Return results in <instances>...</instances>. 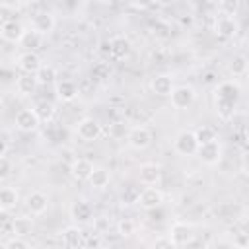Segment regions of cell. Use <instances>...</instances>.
<instances>
[{"label":"cell","instance_id":"cell-1","mask_svg":"<svg viewBox=\"0 0 249 249\" xmlns=\"http://www.w3.org/2000/svg\"><path fill=\"white\" fill-rule=\"evenodd\" d=\"M173 150L181 156H193L196 154L198 150V144H196V138H195V132L191 130H181L175 140H173Z\"/></svg>","mask_w":249,"mask_h":249},{"label":"cell","instance_id":"cell-2","mask_svg":"<svg viewBox=\"0 0 249 249\" xmlns=\"http://www.w3.org/2000/svg\"><path fill=\"white\" fill-rule=\"evenodd\" d=\"M195 239V233H193V228L185 222H175L171 228H169V241L173 243V247H183V245H189L191 241Z\"/></svg>","mask_w":249,"mask_h":249},{"label":"cell","instance_id":"cell-3","mask_svg":"<svg viewBox=\"0 0 249 249\" xmlns=\"http://www.w3.org/2000/svg\"><path fill=\"white\" fill-rule=\"evenodd\" d=\"M239 97H241V89H239V86L237 84H233V82H222V84H218V88H216V101H220V103H228V105H237V101H239Z\"/></svg>","mask_w":249,"mask_h":249},{"label":"cell","instance_id":"cell-4","mask_svg":"<svg viewBox=\"0 0 249 249\" xmlns=\"http://www.w3.org/2000/svg\"><path fill=\"white\" fill-rule=\"evenodd\" d=\"M195 95H196L195 89H193L191 86L183 84V86H175L169 97H171V105H173L175 109H187V107L193 105Z\"/></svg>","mask_w":249,"mask_h":249},{"label":"cell","instance_id":"cell-5","mask_svg":"<svg viewBox=\"0 0 249 249\" xmlns=\"http://www.w3.org/2000/svg\"><path fill=\"white\" fill-rule=\"evenodd\" d=\"M163 200V195L158 187H146L138 196H136V204L144 210H156Z\"/></svg>","mask_w":249,"mask_h":249},{"label":"cell","instance_id":"cell-6","mask_svg":"<svg viewBox=\"0 0 249 249\" xmlns=\"http://www.w3.org/2000/svg\"><path fill=\"white\" fill-rule=\"evenodd\" d=\"M76 132H78V136H80L82 140L91 142V140H97V138H99V134H101V124H99L95 119L86 117V119L78 121Z\"/></svg>","mask_w":249,"mask_h":249},{"label":"cell","instance_id":"cell-7","mask_svg":"<svg viewBox=\"0 0 249 249\" xmlns=\"http://www.w3.org/2000/svg\"><path fill=\"white\" fill-rule=\"evenodd\" d=\"M126 142H128V146L134 148V150H144V148L150 146L152 134H150V130H148L146 126H134V128L128 130Z\"/></svg>","mask_w":249,"mask_h":249},{"label":"cell","instance_id":"cell-8","mask_svg":"<svg viewBox=\"0 0 249 249\" xmlns=\"http://www.w3.org/2000/svg\"><path fill=\"white\" fill-rule=\"evenodd\" d=\"M54 25H56V19H54V16L51 12H37L33 16V19H31V29L37 31L43 37L49 35L54 29Z\"/></svg>","mask_w":249,"mask_h":249},{"label":"cell","instance_id":"cell-9","mask_svg":"<svg viewBox=\"0 0 249 249\" xmlns=\"http://www.w3.org/2000/svg\"><path fill=\"white\" fill-rule=\"evenodd\" d=\"M23 25L18 19H6L0 25V37L8 43H19L21 35H23Z\"/></svg>","mask_w":249,"mask_h":249},{"label":"cell","instance_id":"cell-10","mask_svg":"<svg viewBox=\"0 0 249 249\" xmlns=\"http://www.w3.org/2000/svg\"><path fill=\"white\" fill-rule=\"evenodd\" d=\"M18 66H19V70H21L23 74H33V76H35V74L41 70L43 62H41V58H39L37 53L25 51V53L19 54V58H18Z\"/></svg>","mask_w":249,"mask_h":249},{"label":"cell","instance_id":"cell-11","mask_svg":"<svg viewBox=\"0 0 249 249\" xmlns=\"http://www.w3.org/2000/svg\"><path fill=\"white\" fill-rule=\"evenodd\" d=\"M16 126L21 132H33L39 126V119L33 109H21L16 113Z\"/></svg>","mask_w":249,"mask_h":249},{"label":"cell","instance_id":"cell-12","mask_svg":"<svg viewBox=\"0 0 249 249\" xmlns=\"http://www.w3.org/2000/svg\"><path fill=\"white\" fill-rule=\"evenodd\" d=\"M196 154H198V158H200L206 165H216V163L222 160V146H220V142L216 140V142L198 146Z\"/></svg>","mask_w":249,"mask_h":249},{"label":"cell","instance_id":"cell-13","mask_svg":"<svg viewBox=\"0 0 249 249\" xmlns=\"http://www.w3.org/2000/svg\"><path fill=\"white\" fill-rule=\"evenodd\" d=\"M25 206H27V210L31 214L39 216L49 208V196L43 191H31L27 195V198H25Z\"/></svg>","mask_w":249,"mask_h":249},{"label":"cell","instance_id":"cell-14","mask_svg":"<svg viewBox=\"0 0 249 249\" xmlns=\"http://www.w3.org/2000/svg\"><path fill=\"white\" fill-rule=\"evenodd\" d=\"M150 88H152V91H154L156 95H160V97H169L175 86H173V78H171V76H167V74H158V76L152 78Z\"/></svg>","mask_w":249,"mask_h":249},{"label":"cell","instance_id":"cell-15","mask_svg":"<svg viewBox=\"0 0 249 249\" xmlns=\"http://www.w3.org/2000/svg\"><path fill=\"white\" fill-rule=\"evenodd\" d=\"M91 171H93V163L89 160H86V158H78L70 165V175L76 181H88L89 175H91Z\"/></svg>","mask_w":249,"mask_h":249},{"label":"cell","instance_id":"cell-16","mask_svg":"<svg viewBox=\"0 0 249 249\" xmlns=\"http://www.w3.org/2000/svg\"><path fill=\"white\" fill-rule=\"evenodd\" d=\"M109 43H111V53L109 54L115 60H126L130 56L132 47H130V41L128 39H124V37H113Z\"/></svg>","mask_w":249,"mask_h":249},{"label":"cell","instance_id":"cell-17","mask_svg":"<svg viewBox=\"0 0 249 249\" xmlns=\"http://www.w3.org/2000/svg\"><path fill=\"white\" fill-rule=\"evenodd\" d=\"M214 29H216V33L220 35V37H233L235 33H237V21H235V18L233 16H220L218 19H216V25H214Z\"/></svg>","mask_w":249,"mask_h":249},{"label":"cell","instance_id":"cell-18","mask_svg":"<svg viewBox=\"0 0 249 249\" xmlns=\"http://www.w3.org/2000/svg\"><path fill=\"white\" fill-rule=\"evenodd\" d=\"M138 175H140V181H142L144 185L152 187V185H156V183L160 181V177H161V167L156 165V163H144V165H140Z\"/></svg>","mask_w":249,"mask_h":249},{"label":"cell","instance_id":"cell-19","mask_svg":"<svg viewBox=\"0 0 249 249\" xmlns=\"http://www.w3.org/2000/svg\"><path fill=\"white\" fill-rule=\"evenodd\" d=\"M56 97H58L60 101H64V103L74 101V99L78 97V86H76L74 82H70V80H60V82H56Z\"/></svg>","mask_w":249,"mask_h":249},{"label":"cell","instance_id":"cell-20","mask_svg":"<svg viewBox=\"0 0 249 249\" xmlns=\"http://www.w3.org/2000/svg\"><path fill=\"white\" fill-rule=\"evenodd\" d=\"M70 216L78 222V224H86L91 220V206L89 202L86 200H76L72 206H70Z\"/></svg>","mask_w":249,"mask_h":249},{"label":"cell","instance_id":"cell-21","mask_svg":"<svg viewBox=\"0 0 249 249\" xmlns=\"http://www.w3.org/2000/svg\"><path fill=\"white\" fill-rule=\"evenodd\" d=\"M62 245L66 249H78L82 245V230L78 226H68L62 231Z\"/></svg>","mask_w":249,"mask_h":249},{"label":"cell","instance_id":"cell-22","mask_svg":"<svg viewBox=\"0 0 249 249\" xmlns=\"http://www.w3.org/2000/svg\"><path fill=\"white\" fill-rule=\"evenodd\" d=\"M12 230H14V233H16V237H25V235H29L31 231H33V218H29V216H18V218H14L12 220Z\"/></svg>","mask_w":249,"mask_h":249},{"label":"cell","instance_id":"cell-23","mask_svg":"<svg viewBox=\"0 0 249 249\" xmlns=\"http://www.w3.org/2000/svg\"><path fill=\"white\" fill-rule=\"evenodd\" d=\"M37 86H39V82H37V78L33 74H21L18 78V82H16V89L21 95H31L37 89Z\"/></svg>","mask_w":249,"mask_h":249},{"label":"cell","instance_id":"cell-24","mask_svg":"<svg viewBox=\"0 0 249 249\" xmlns=\"http://www.w3.org/2000/svg\"><path fill=\"white\" fill-rule=\"evenodd\" d=\"M19 45L25 47L27 51L35 53V51L43 45V35H39V33L33 31V29H25L23 35H21V39H19Z\"/></svg>","mask_w":249,"mask_h":249},{"label":"cell","instance_id":"cell-25","mask_svg":"<svg viewBox=\"0 0 249 249\" xmlns=\"http://www.w3.org/2000/svg\"><path fill=\"white\" fill-rule=\"evenodd\" d=\"M88 181H89V185L93 189H105L109 185V181H111V175H109V171L105 167H93V171H91Z\"/></svg>","mask_w":249,"mask_h":249},{"label":"cell","instance_id":"cell-26","mask_svg":"<svg viewBox=\"0 0 249 249\" xmlns=\"http://www.w3.org/2000/svg\"><path fill=\"white\" fill-rule=\"evenodd\" d=\"M33 111H35L39 123H41V121L47 123V121H51V119L54 117V105H53L51 101H47V99H39V101L33 105Z\"/></svg>","mask_w":249,"mask_h":249},{"label":"cell","instance_id":"cell-27","mask_svg":"<svg viewBox=\"0 0 249 249\" xmlns=\"http://www.w3.org/2000/svg\"><path fill=\"white\" fill-rule=\"evenodd\" d=\"M195 138H196V144L198 146H204V144L216 142L218 140V132L212 126H198L195 130Z\"/></svg>","mask_w":249,"mask_h":249},{"label":"cell","instance_id":"cell-28","mask_svg":"<svg viewBox=\"0 0 249 249\" xmlns=\"http://www.w3.org/2000/svg\"><path fill=\"white\" fill-rule=\"evenodd\" d=\"M16 204H18V191L10 189V187L0 189V206H2V210H12Z\"/></svg>","mask_w":249,"mask_h":249},{"label":"cell","instance_id":"cell-29","mask_svg":"<svg viewBox=\"0 0 249 249\" xmlns=\"http://www.w3.org/2000/svg\"><path fill=\"white\" fill-rule=\"evenodd\" d=\"M35 78H37V82L39 84H54L56 82V70L53 68V66H41V70L35 74Z\"/></svg>","mask_w":249,"mask_h":249},{"label":"cell","instance_id":"cell-30","mask_svg":"<svg viewBox=\"0 0 249 249\" xmlns=\"http://www.w3.org/2000/svg\"><path fill=\"white\" fill-rule=\"evenodd\" d=\"M230 72H231L233 76H243V74L247 72V58H245L243 54H237V56L231 60V64H230Z\"/></svg>","mask_w":249,"mask_h":249},{"label":"cell","instance_id":"cell-31","mask_svg":"<svg viewBox=\"0 0 249 249\" xmlns=\"http://www.w3.org/2000/svg\"><path fill=\"white\" fill-rule=\"evenodd\" d=\"M126 134H128V126H126L124 123H121V121H117V123H113V124L109 126V136L115 138V140H121V138H124Z\"/></svg>","mask_w":249,"mask_h":249},{"label":"cell","instance_id":"cell-32","mask_svg":"<svg viewBox=\"0 0 249 249\" xmlns=\"http://www.w3.org/2000/svg\"><path fill=\"white\" fill-rule=\"evenodd\" d=\"M117 230H119V233H121L123 237H128V235L134 233V222L128 220V218H124V220H121V222L117 224Z\"/></svg>","mask_w":249,"mask_h":249},{"label":"cell","instance_id":"cell-33","mask_svg":"<svg viewBox=\"0 0 249 249\" xmlns=\"http://www.w3.org/2000/svg\"><path fill=\"white\" fill-rule=\"evenodd\" d=\"M12 173V161L6 156H0V183L6 181Z\"/></svg>","mask_w":249,"mask_h":249},{"label":"cell","instance_id":"cell-34","mask_svg":"<svg viewBox=\"0 0 249 249\" xmlns=\"http://www.w3.org/2000/svg\"><path fill=\"white\" fill-rule=\"evenodd\" d=\"M220 8L224 10V16H235L237 8H239V2L237 0H226L220 4Z\"/></svg>","mask_w":249,"mask_h":249},{"label":"cell","instance_id":"cell-35","mask_svg":"<svg viewBox=\"0 0 249 249\" xmlns=\"http://www.w3.org/2000/svg\"><path fill=\"white\" fill-rule=\"evenodd\" d=\"M150 249H175V247H173V243L169 241V237L161 235V237H156V239H154V243H152Z\"/></svg>","mask_w":249,"mask_h":249},{"label":"cell","instance_id":"cell-36","mask_svg":"<svg viewBox=\"0 0 249 249\" xmlns=\"http://www.w3.org/2000/svg\"><path fill=\"white\" fill-rule=\"evenodd\" d=\"M6 249H31V247H29V243H27L25 239L14 237V239H10V241L6 243Z\"/></svg>","mask_w":249,"mask_h":249},{"label":"cell","instance_id":"cell-37","mask_svg":"<svg viewBox=\"0 0 249 249\" xmlns=\"http://www.w3.org/2000/svg\"><path fill=\"white\" fill-rule=\"evenodd\" d=\"M101 53H103V54H109V53H111V43H109V41H103V43H101Z\"/></svg>","mask_w":249,"mask_h":249},{"label":"cell","instance_id":"cell-38","mask_svg":"<svg viewBox=\"0 0 249 249\" xmlns=\"http://www.w3.org/2000/svg\"><path fill=\"white\" fill-rule=\"evenodd\" d=\"M6 148H8V142H6V138H4V136H0V156H4V154H6Z\"/></svg>","mask_w":249,"mask_h":249},{"label":"cell","instance_id":"cell-39","mask_svg":"<svg viewBox=\"0 0 249 249\" xmlns=\"http://www.w3.org/2000/svg\"><path fill=\"white\" fill-rule=\"evenodd\" d=\"M0 107H2V95H0Z\"/></svg>","mask_w":249,"mask_h":249},{"label":"cell","instance_id":"cell-40","mask_svg":"<svg viewBox=\"0 0 249 249\" xmlns=\"http://www.w3.org/2000/svg\"><path fill=\"white\" fill-rule=\"evenodd\" d=\"M0 212H2V206H0Z\"/></svg>","mask_w":249,"mask_h":249}]
</instances>
